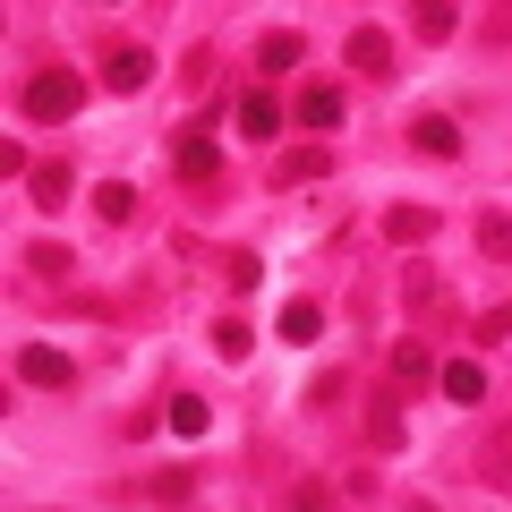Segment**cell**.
<instances>
[{"label":"cell","instance_id":"1","mask_svg":"<svg viewBox=\"0 0 512 512\" xmlns=\"http://www.w3.org/2000/svg\"><path fill=\"white\" fill-rule=\"evenodd\" d=\"M77 103H86V77L77 69H35L18 86V111L26 120H77Z\"/></svg>","mask_w":512,"mask_h":512},{"label":"cell","instance_id":"2","mask_svg":"<svg viewBox=\"0 0 512 512\" xmlns=\"http://www.w3.org/2000/svg\"><path fill=\"white\" fill-rule=\"evenodd\" d=\"M18 384H43V393H60V384H77V367H69V350L26 342V350H18Z\"/></svg>","mask_w":512,"mask_h":512},{"label":"cell","instance_id":"3","mask_svg":"<svg viewBox=\"0 0 512 512\" xmlns=\"http://www.w3.org/2000/svg\"><path fill=\"white\" fill-rule=\"evenodd\" d=\"M410 146H419V154H436V163H453V154H461V120H444V111H427V120L410 128Z\"/></svg>","mask_w":512,"mask_h":512},{"label":"cell","instance_id":"4","mask_svg":"<svg viewBox=\"0 0 512 512\" xmlns=\"http://www.w3.org/2000/svg\"><path fill=\"white\" fill-rule=\"evenodd\" d=\"M350 69L384 77V69H393V35H384V26H359V35H350Z\"/></svg>","mask_w":512,"mask_h":512},{"label":"cell","instance_id":"5","mask_svg":"<svg viewBox=\"0 0 512 512\" xmlns=\"http://www.w3.org/2000/svg\"><path fill=\"white\" fill-rule=\"evenodd\" d=\"M146 77H154V52H137V43L103 60V86H111V94H137V86H146Z\"/></svg>","mask_w":512,"mask_h":512},{"label":"cell","instance_id":"6","mask_svg":"<svg viewBox=\"0 0 512 512\" xmlns=\"http://www.w3.org/2000/svg\"><path fill=\"white\" fill-rule=\"evenodd\" d=\"M214 171H222V146L205 137V128H188L180 137V180H214Z\"/></svg>","mask_w":512,"mask_h":512},{"label":"cell","instance_id":"7","mask_svg":"<svg viewBox=\"0 0 512 512\" xmlns=\"http://www.w3.org/2000/svg\"><path fill=\"white\" fill-rule=\"evenodd\" d=\"M436 376H444V393H453V402H487V367H478V359H444Z\"/></svg>","mask_w":512,"mask_h":512},{"label":"cell","instance_id":"8","mask_svg":"<svg viewBox=\"0 0 512 512\" xmlns=\"http://www.w3.org/2000/svg\"><path fill=\"white\" fill-rule=\"evenodd\" d=\"M299 60H308V43H299V35H265V43H256V69H265V77H291Z\"/></svg>","mask_w":512,"mask_h":512},{"label":"cell","instance_id":"9","mask_svg":"<svg viewBox=\"0 0 512 512\" xmlns=\"http://www.w3.org/2000/svg\"><path fill=\"white\" fill-rule=\"evenodd\" d=\"M282 128V103L274 94H248V103H239V137H274Z\"/></svg>","mask_w":512,"mask_h":512},{"label":"cell","instance_id":"10","mask_svg":"<svg viewBox=\"0 0 512 512\" xmlns=\"http://www.w3.org/2000/svg\"><path fill=\"white\" fill-rule=\"evenodd\" d=\"M299 120H308V128H342V94H333V86H308V94H299Z\"/></svg>","mask_w":512,"mask_h":512},{"label":"cell","instance_id":"11","mask_svg":"<svg viewBox=\"0 0 512 512\" xmlns=\"http://www.w3.org/2000/svg\"><path fill=\"white\" fill-rule=\"evenodd\" d=\"M393 376H402V384H427V376H436V350H427V342H393Z\"/></svg>","mask_w":512,"mask_h":512},{"label":"cell","instance_id":"12","mask_svg":"<svg viewBox=\"0 0 512 512\" xmlns=\"http://www.w3.org/2000/svg\"><path fill=\"white\" fill-rule=\"evenodd\" d=\"M384 231H393V239L410 248V239H427V231H436V214H427V205H393V214H384Z\"/></svg>","mask_w":512,"mask_h":512},{"label":"cell","instance_id":"13","mask_svg":"<svg viewBox=\"0 0 512 512\" xmlns=\"http://www.w3.org/2000/svg\"><path fill=\"white\" fill-rule=\"evenodd\" d=\"M94 214H103V222H128V214H137V188H128V180H103V188H94Z\"/></svg>","mask_w":512,"mask_h":512},{"label":"cell","instance_id":"14","mask_svg":"<svg viewBox=\"0 0 512 512\" xmlns=\"http://www.w3.org/2000/svg\"><path fill=\"white\" fill-rule=\"evenodd\" d=\"M316 333H325V316H316L308 299H291V308H282V342H316Z\"/></svg>","mask_w":512,"mask_h":512},{"label":"cell","instance_id":"15","mask_svg":"<svg viewBox=\"0 0 512 512\" xmlns=\"http://www.w3.org/2000/svg\"><path fill=\"white\" fill-rule=\"evenodd\" d=\"M205 419H214V410H205L197 393H171V427H180V436H205Z\"/></svg>","mask_w":512,"mask_h":512},{"label":"cell","instance_id":"16","mask_svg":"<svg viewBox=\"0 0 512 512\" xmlns=\"http://www.w3.org/2000/svg\"><path fill=\"white\" fill-rule=\"evenodd\" d=\"M453 26H461V9H453V0H419V35H453Z\"/></svg>","mask_w":512,"mask_h":512},{"label":"cell","instance_id":"17","mask_svg":"<svg viewBox=\"0 0 512 512\" xmlns=\"http://www.w3.org/2000/svg\"><path fill=\"white\" fill-rule=\"evenodd\" d=\"M478 248L504 265V256H512V222H504V214H487V222H478Z\"/></svg>","mask_w":512,"mask_h":512},{"label":"cell","instance_id":"18","mask_svg":"<svg viewBox=\"0 0 512 512\" xmlns=\"http://www.w3.org/2000/svg\"><path fill=\"white\" fill-rule=\"evenodd\" d=\"M60 197H69V171L43 163V171H35V205H60Z\"/></svg>","mask_w":512,"mask_h":512},{"label":"cell","instance_id":"19","mask_svg":"<svg viewBox=\"0 0 512 512\" xmlns=\"http://www.w3.org/2000/svg\"><path fill=\"white\" fill-rule=\"evenodd\" d=\"M214 350L239 367V359H248V325H239V316H231V325H214Z\"/></svg>","mask_w":512,"mask_h":512},{"label":"cell","instance_id":"20","mask_svg":"<svg viewBox=\"0 0 512 512\" xmlns=\"http://www.w3.org/2000/svg\"><path fill=\"white\" fill-rule=\"evenodd\" d=\"M316 171H325V154H316V146L308 154H282V180H316Z\"/></svg>","mask_w":512,"mask_h":512},{"label":"cell","instance_id":"21","mask_svg":"<svg viewBox=\"0 0 512 512\" xmlns=\"http://www.w3.org/2000/svg\"><path fill=\"white\" fill-rule=\"evenodd\" d=\"M402 299H410V308H427V299H436V274H427V265H410V282H402Z\"/></svg>","mask_w":512,"mask_h":512},{"label":"cell","instance_id":"22","mask_svg":"<svg viewBox=\"0 0 512 512\" xmlns=\"http://www.w3.org/2000/svg\"><path fill=\"white\" fill-rule=\"evenodd\" d=\"M478 333H487V342H504V333H512V308H495V316H487Z\"/></svg>","mask_w":512,"mask_h":512}]
</instances>
